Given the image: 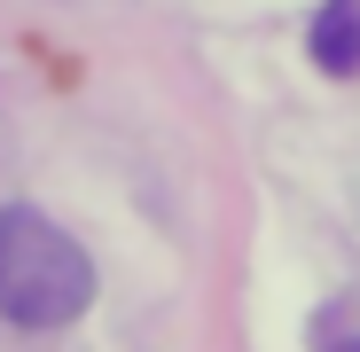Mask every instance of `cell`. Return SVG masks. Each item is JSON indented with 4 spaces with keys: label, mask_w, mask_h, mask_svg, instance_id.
<instances>
[{
    "label": "cell",
    "mask_w": 360,
    "mask_h": 352,
    "mask_svg": "<svg viewBox=\"0 0 360 352\" xmlns=\"http://www.w3.org/2000/svg\"><path fill=\"white\" fill-rule=\"evenodd\" d=\"M314 63L352 79L360 71V0H321V16H314Z\"/></svg>",
    "instance_id": "7a4b0ae2"
},
{
    "label": "cell",
    "mask_w": 360,
    "mask_h": 352,
    "mask_svg": "<svg viewBox=\"0 0 360 352\" xmlns=\"http://www.w3.org/2000/svg\"><path fill=\"white\" fill-rule=\"evenodd\" d=\"M94 306V259L39 211H0V313L16 329H63Z\"/></svg>",
    "instance_id": "6da1fadb"
},
{
    "label": "cell",
    "mask_w": 360,
    "mask_h": 352,
    "mask_svg": "<svg viewBox=\"0 0 360 352\" xmlns=\"http://www.w3.org/2000/svg\"><path fill=\"white\" fill-rule=\"evenodd\" d=\"M337 352H360V337H352V344H337Z\"/></svg>",
    "instance_id": "3957f363"
}]
</instances>
